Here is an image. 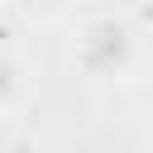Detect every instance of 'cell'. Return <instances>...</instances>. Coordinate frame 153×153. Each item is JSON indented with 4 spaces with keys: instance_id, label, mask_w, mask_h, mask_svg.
<instances>
[{
    "instance_id": "cell-2",
    "label": "cell",
    "mask_w": 153,
    "mask_h": 153,
    "mask_svg": "<svg viewBox=\"0 0 153 153\" xmlns=\"http://www.w3.org/2000/svg\"><path fill=\"white\" fill-rule=\"evenodd\" d=\"M19 96H24V72H19V62H14V57H5V53H0V110L19 105Z\"/></svg>"
},
{
    "instance_id": "cell-1",
    "label": "cell",
    "mask_w": 153,
    "mask_h": 153,
    "mask_svg": "<svg viewBox=\"0 0 153 153\" xmlns=\"http://www.w3.org/2000/svg\"><path fill=\"white\" fill-rule=\"evenodd\" d=\"M76 57H81V67H86L91 76H115V72H124L129 57H134V33H129V24H120V19H96V24H86V29H81V43H76Z\"/></svg>"
}]
</instances>
